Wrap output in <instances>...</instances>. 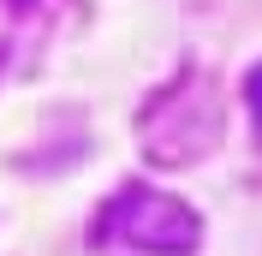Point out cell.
Wrapping results in <instances>:
<instances>
[{"label": "cell", "mask_w": 262, "mask_h": 256, "mask_svg": "<svg viewBox=\"0 0 262 256\" xmlns=\"http://www.w3.org/2000/svg\"><path fill=\"white\" fill-rule=\"evenodd\" d=\"M101 226L131 250H155V256H191L203 244V221L179 197L167 191H125L114 203V215H101Z\"/></svg>", "instance_id": "1"}, {"label": "cell", "mask_w": 262, "mask_h": 256, "mask_svg": "<svg viewBox=\"0 0 262 256\" xmlns=\"http://www.w3.org/2000/svg\"><path fill=\"white\" fill-rule=\"evenodd\" d=\"M245 96H250V113L262 119V66H250V78H245Z\"/></svg>", "instance_id": "2"}]
</instances>
